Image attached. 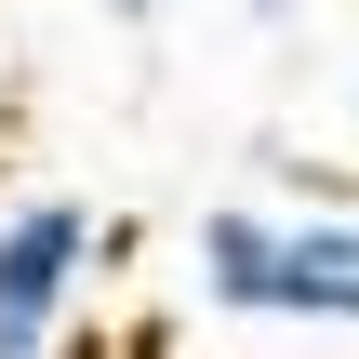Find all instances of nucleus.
Instances as JSON below:
<instances>
[{"instance_id": "obj_1", "label": "nucleus", "mask_w": 359, "mask_h": 359, "mask_svg": "<svg viewBox=\"0 0 359 359\" xmlns=\"http://www.w3.org/2000/svg\"><path fill=\"white\" fill-rule=\"evenodd\" d=\"M93 253H107V240H93L80 200H13V213H0V333H67Z\"/></svg>"}, {"instance_id": "obj_2", "label": "nucleus", "mask_w": 359, "mask_h": 359, "mask_svg": "<svg viewBox=\"0 0 359 359\" xmlns=\"http://www.w3.org/2000/svg\"><path fill=\"white\" fill-rule=\"evenodd\" d=\"M280 320L359 333V213H280Z\"/></svg>"}, {"instance_id": "obj_3", "label": "nucleus", "mask_w": 359, "mask_h": 359, "mask_svg": "<svg viewBox=\"0 0 359 359\" xmlns=\"http://www.w3.org/2000/svg\"><path fill=\"white\" fill-rule=\"evenodd\" d=\"M200 293L226 320H280V213H253V200L200 213Z\"/></svg>"}, {"instance_id": "obj_4", "label": "nucleus", "mask_w": 359, "mask_h": 359, "mask_svg": "<svg viewBox=\"0 0 359 359\" xmlns=\"http://www.w3.org/2000/svg\"><path fill=\"white\" fill-rule=\"evenodd\" d=\"M0 359H53V333H0Z\"/></svg>"}, {"instance_id": "obj_5", "label": "nucleus", "mask_w": 359, "mask_h": 359, "mask_svg": "<svg viewBox=\"0 0 359 359\" xmlns=\"http://www.w3.org/2000/svg\"><path fill=\"white\" fill-rule=\"evenodd\" d=\"M107 13H120V27H147V13H160V0H107Z\"/></svg>"}, {"instance_id": "obj_6", "label": "nucleus", "mask_w": 359, "mask_h": 359, "mask_svg": "<svg viewBox=\"0 0 359 359\" xmlns=\"http://www.w3.org/2000/svg\"><path fill=\"white\" fill-rule=\"evenodd\" d=\"M253 13H293V0H253Z\"/></svg>"}]
</instances>
